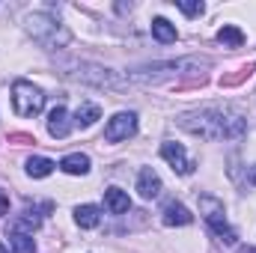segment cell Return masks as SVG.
Masks as SVG:
<instances>
[{"label": "cell", "instance_id": "cell-21", "mask_svg": "<svg viewBox=\"0 0 256 253\" xmlns=\"http://www.w3.org/2000/svg\"><path fill=\"white\" fill-rule=\"evenodd\" d=\"M176 6H179V9H182V12H185V15H191V18H196V15H202V9H206V6H202V3H200V0H176Z\"/></svg>", "mask_w": 256, "mask_h": 253}, {"label": "cell", "instance_id": "cell-20", "mask_svg": "<svg viewBox=\"0 0 256 253\" xmlns=\"http://www.w3.org/2000/svg\"><path fill=\"white\" fill-rule=\"evenodd\" d=\"M9 248L15 253H36V244H33V238L27 236V232H18V230H9Z\"/></svg>", "mask_w": 256, "mask_h": 253}, {"label": "cell", "instance_id": "cell-23", "mask_svg": "<svg viewBox=\"0 0 256 253\" xmlns=\"http://www.w3.org/2000/svg\"><path fill=\"white\" fill-rule=\"evenodd\" d=\"M248 185H250V188H256V167H250V170H248Z\"/></svg>", "mask_w": 256, "mask_h": 253}, {"label": "cell", "instance_id": "cell-12", "mask_svg": "<svg viewBox=\"0 0 256 253\" xmlns=\"http://www.w3.org/2000/svg\"><path fill=\"white\" fill-rule=\"evenodd\" d=\"M68 131H72V126H68V114H66L63 104H57L54 110H51V116H48V134L51 137H68Z\"/></svg>", "mask_w": 256, "mask_h": 253}, {"label": "cell", "instance_id": "cell-2", "mask_svg": "<svg viewBox=\"0 0 256 253\" xmlns=\"http://www.w3.org/2000/svg\"><path fill=\"white\" fill-rule=\"evenodd\" d=\"M27 30H30V36H33V42L42 45V48H48V51L66 48V45L72 42V33L66 30L54 15H48V12H33V15H27Z\"/></svg>", "mask_w": 256, "mask_h": 253}, {"label": "cell", "instance_id": "cell-1", "mask_svg": "<svg viewBox=\"0 0 256 253\" xmlns=\"http://www.w3.org/2000/svg\"><path fill=\"white\" fill-rule=\"evenodd\" d=\"M179 126L202 140H238L248 134V116L232 104H212L179 116Z\"/></svg>", "mask_w": 256, "mask_h": 253}, {"label": "cell", "instance_id": "cell-4", "mask_svg": "<svg viewBox=\"0 0 256 253\" xmlns=\"http://www.w3.org/2000/svg\"><path fill=\"white\" fill-rule=\"evenodd\" d=\"M12 104H15V114H18V116L30 120V116H36V114H42L45 96H42L39 86H33V84H27V80H15V84H12Z\"/></svg>", "mask_w": 256, "mask_h": 253}, {"label": "cell", "instance_id": "cell-13", "mask_svg": "<svg viewBox=\"0 0 256 253\" xmlns=\"http://www.w3.org/2000/svg\"><path fill=\"white\" fill-rule=\"evenodd\" d=\"M104 206H108V212H110V214H126L128 208H131V200H128L126 190L108 188V190H104Z\"/></svg>", "mask_w": 256, "mask_h": 253}, {"label": "cell", "instance_id": "cell-14", "mask_svg": "<svg viewBox=\"0 0 256 253\" xmlns=\"http://www.w3.org/2000/svg\"><path fill=\"white\" fill-rule=\"evenodd\" d=\"M60 170L68 173V176H86V173H90V158H86V155H80V152L66 155L63 161H60Z\"/></svg>", "mask_w": 256, "mask_h": 253}, {"label": "cell", "instance_id": "cell-17", "mask_svg": "<svg viewBox=\"0 0 256 253\" xmlns=\"http://www.w3.org/2000/svg\"><path fill=\"white\" fill-rule=\"evenodd\" d=\"M98 116H102V108H98V104H92V102H84V104L74 110V122H78L80 128H90Z\"/></svg>", "mask_w": 256, "mask_h": 253}, {"label": "cell", "instance_id": "cell-5", "mask_svg": "<svg viewBox=\"0 0 256 253\" xmlns=\"http://www.w3.org/2000/svg\"><path fill=\"white\" fill-rule=\"evenodd\" d=\"M200 208H202L206 224L212 226V232H214L224 244H236V242H238L236 230H232V226L226 224V218H224V202H218L214 196H200Z\"/></svg>", "mask_w": 256, "mask_h": 253}, {"label": "cell", "instance_id": "cell-15", "mask_svg": "<svg viewBox=\"0 0 256 253\" xmlns=\"http://www.w3.org/2000/svg\"><path fill=\"white\" fill-rule=\"evenodd\" d=\"M74 220L80 230H96L98 220H102V208L98 206H78L74 208Z\"/></svg>", "mask_w": 256, "mask_h": 253}, {"label": "cell", "instance_id": "cell-3", "mask_svg": "<svg viewBox=\"0 0 256 253\" xmlns=\"http://www.w3.org/2000/svg\"><path fill=\"white\" fill-rule=\"evenodd\" d=\"M202 63L196 57H185V60H167V63H152L146 68H137V72H128V80H137V84H158V80H167V78H176L182 72H200Z\"/></svg>", "mask_w": 256, "mask_h": 253}, {"label": "cell", "instance_id": "cell-22", "mask_svg": "<svg viewBox=\"0 0 256 253\" xmlns=\"http://www.w3.org/2000/svg\"><path fill=\"white\" fill-rule=\"evenodd\" d=\"M6 212H9V196H6V194L0 190V218H3Z\"/></svg>", "mask_w": 256, "mask_h": 253}, {"label": "cell", "instance_id": "cell-8", "mask_svg": "<svg viewBox=\"0 0 256 253\" xmlns=\"http://www.w3.org/2000/svg\"><path fill=\"white\" fill-rule=\"evenodd\" d=\"M39 212H54V202H42L39 208H36V206H24L21 214L15 218L12 230H18V232H33V230H39V226H42V218H45V214H39Z\"/></svg>", "mask_w": 256, "mask_h": 253}, {"label": "cell", "instance_id": "cell-6", "mask_svg": "<svg viewBox=\"0 0 256 253\" xmlns=\"http://www.w3.org/2000/svg\"><path fill=\"white\" fill-rule=\"evenodd\" d=\"M72 78H78V80H86V84H96V86H110V90H116L120 86V80L114 78V72L110 68H104V66H96V63H72Z\"/></svg>", "mask_w": 256, "mask_h": 253}, {"label": "cell", "instance_id": "cell-16", "mask_svg": "<svg viewBox=\"0 0 256 253\" xmlns=\"http://www.w3.org/2000/svg\"><path fill=\"white\" fill-rule=\"evenodd\" d=\"M218 42H220L224 48H242V45H244V33H242L236 24H224V27L218 30Z\"/></svg>", "mask_w": 256, "mask_h": 253}, {"label": "cell", "instance_id": "cell-18", "mask_svg": "<svg viewBox=\"0 0 256 253\" xmlns=\"http://www.w3.org/2000/svg\"><path fill=\"white\" fill-rule=\"evenodd\" d=\"M152 36H155L158 42L170 45V42H176V27H173L167 18H155V21H152Z\"/></svg>", "mask_w": 256, "mask_h": 253}, {"label": "cell", "instance_id": "cell-10", "mask_svg": "<svg viewBox=\"0 0 256 253\" xmlns=\"http://www.w3.org/2000/svg\"><path fill=\"white\" fill-rule=\"evenodd\" d=\"M137 194L143 200H155L161 194V176L152 170V167H143L140 176H137Z\"/></svg>", "mask_w": 256, "mask_h": 253}, {"label": "cell", "instance_id": "cell-11", "mask_svg": "<svg viewBox=\"0 0 256 253\" xmlns=\"http://www.w3.org/2000/svg\"><path fill=\"white\" fill-rule=\"evenodd\" d=\"M164 224L167 226H188L194 220V214L182 206V202H176V200H170V202H164Z\"/></svg>", "mask_w": 256, "mask_h": 253}, {"label": "cell", "instance_id": "cell-7", "mask_svg": "<svg viewBox=\"0 0 256 253\" xmlns=\"http://www.w3.org/2000/svg\"><path fill=\"white\" fill-rule=\"evenodd\" d=\"M134 131H137V116L134 114H116L104 126V140L108 143H120V140H128Z\"/></svg>", "mask_w": 256, "mask_h": 253}, {"label": "cell", "instance_id": "cell-9", "mask_svg": "<svg viewBox=\"0 0 256 253\" xmlns=\"http://www.w3.org/2000/svg\"><path fill=\"white\" fill-rule=\"evenodd\" d=\"M161 158L176 170V173H182V176H188L194 173V164L185 158V149L179 146V143H173V140H167V143H161Z\"/></svg>", "mask_w": 256, "mask_h": 253}, {"label": "cell", "instance_id": "cell-24", "mask_svg": "<svg viewBox=\"0 0 256 253\" xmlns=\"http://www.w3.org/2000/svg\"><path fill=\"white\" fill-rule=\"evenodd\" d=\"M0 253H6V244H3V242H0Z\"/></svg>", "mask_w": 256, "mask_h": 253}, {"label": "cell", "instance_id": "cell-19", "mask_svg": "<svg viewBox=\"0 0 256 253\" xmlns=\"http://www.w3.org/2000/svg\"><path fill=\"white\" fill-rule=\"evenodd\" d=\"M51 170H54V161L51 158L36 155V158L27 161V176H33V179H45V176H51Z\"/></svg>", "mask_w": 256, "mask_h": 253}]
</instances>
